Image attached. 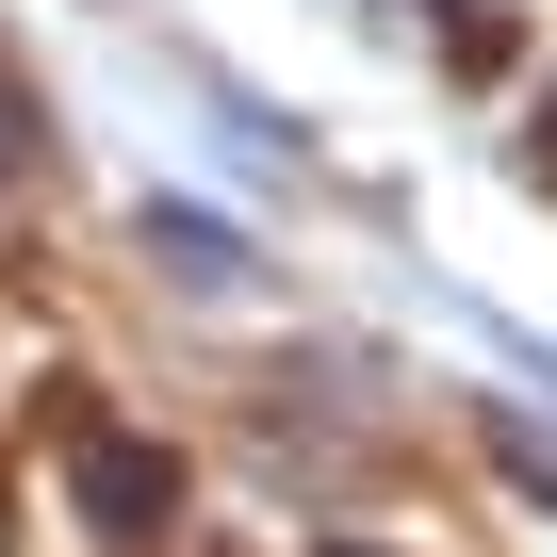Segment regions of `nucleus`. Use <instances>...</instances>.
Segmentation results:
<instances>
[{"instance_id": "1", "label": "nucleus", "mask_w": 557, "mask_h": 557, "mask_svg": "<svg viewBox=\"0 0 557 557\" xmlns=\"http://www.w3.org/2000/svg\"><path fill=\"white\" fill-rule=\"evenodd\" d=\"M66 492H83L99 541H164L181 524V459L164 443H115V426H66Z\"/></svg>"}, {"instance_id": "2", "label": "nucleus", "mask_w": 557, "mask_h": 557, "mask_svg": "<svg viewBox=\"0 0 557 557\" xmlns=\"http://www.w3.org/2000/svg\"><path fill=\"white\" fill-rule=\"evenodd\" d=\"M148 262H181L197 296H230V278H246V246H230L213 213H148Z\"/></svg>"}, {"instance_id": "3", "label": "nucleus", "mask_w": 557, "mask_h": 557, "mask_svg": "<svg viewBox=\"0 0 557 557\" xmlns=\"http://www.w3.org/2000/svg\"><path fill=\"white\" fill-rule=\"evenodd\" d=\"M0 164H17V99H0Z\"/></svg>"}]
</instances>
